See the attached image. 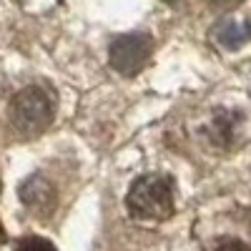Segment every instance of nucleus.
<instances>
[{
    "instance_id": "6e6552de",
    "label": "nucleus",
    "mask_w": 251,
    "mask_h": 251,
    "mask_svg": "<svg viewBox=\"0 0 251 251\" xmlns=\"http://www.w3.org/2000/svg\"><path fill=\"white\" fill-rule=\"evenodd\" d=\"M216 251H249V249H246L241 241H224Z\"/></svg>"
},
{
    "instance_id": "1a4fd4ad",
    "label": "nucleus",
    "mask_w": 251,
    "mask_h": 251,
    "mask_svg": "<svg viewBox=\"0 0 251 251\" xmlns=\"http://www.w3.org/2000/svg\"><path fill=\"white\" fill-rule=\"evenodd\" d=\"M163 3H178V0H163Z\"/></svg>"
},
{
    "instance_id": "39448f33",
    "label": "nucleus",
    "mask_w": 251,
    "mask_h": 251,
    "mask_svg": "<svg viewBox=\"0 0 251 251\" xmlns=\"http://www.w3.org/2000/svg\"><path fill=\"white\" fill-rule=\"evenodd\" d=\"M214 38L219 40V43H221L224 48L234 50V48L244 46L246 40L251 38V28H249V25L236 23V20H224V23H219V25H216Z\"/></svg>"
},
{
    "instance_id": "f257e3e1",
    "label": "nucleus",
    "mask_w": 251,
    "mask_h": 251,
    "mask_svg": "<svg viewBox=\"0 0 251 251\" xmlns=\"http://www.w3.org/2000/svg\"><path fill=\"white\" fill-rule=\"evenodd\" d=\"M53 116H55V96L38 83L18 91L10 103V123L25 138L40 136L53 123Z\"/></svg>"
},
{
    "instance_id": "0eeeda50",
    "label": "nucleus",
    "mask_w": 251,
    "mask_h": 251,
    "mask_svg": "<svg viewBox=\"0 0 251 251\" xmlns=\"http://www.w3.org/2000/svg\"><path fill=\"white\" fill-rule=\"evenodd\" d=\"M214 8H219V10H231V8H236L241 0H208Z\"/></svg>"
},
{
    "instance_id": "f03ea898",
    "label": "nucleus",
    "mask_w": 251,
    "mask_h": 251,
    "mask_svg": "<svg viewBox=\"0 0 251 251\" xmlns=\"http://www.w3.org/2000/svg\"><path fill=\"white\" fill-rule=\"evenodd\" d=\"M126 206L133 219L141 221H163L174 214V188L171 181L158 174H149L133 181Z\"/></svg>"
},
{
    "instance_id": "20e7f679",
    "label": "nucleus",
    "mask_w": 251,
    "mask_h": 251,
    "mask_svg": "<svg viewBox=\"0 0 251 251\" xmlns=\"http://www.w3.org/2000/svg\"><path fill=\"white\" fill-rule=\"evenodd\" d=\"M20 201L35 214H48L55 206V188L46 176L33 174L20 186Z\"/></svg>"
},
{
    "instance_id": "423d86ee",
    "label": "nucleus",
    "mask_w": 251,
    "mask_h": 251,
    "mask_svg": "<svg viewBox=\"0 0 251 251\" xmlns=\"http://www.w3.org/2000/svg\"><path fill=\"white\" fill-rule=\"evenodd\" d=\"M18 251H58L48 239H40V236H28V239H23L20 241V246H18Z\"/></svg>"
},
{
    "instance_id": "7ed1b4c3",
    "label": "nucleus",
    "mask_w": 251,
    "mask_h": 251,
    "mask_svg": "<svg viewBox=\"0 0 251 251\" xmlns=\"http://www.w3.org/2000/svg\"><path fill=\"white\" fill-rule=\"evenodd\" d=\"M151 50H153V43L146 33H128V35L116 38L111 43L108 58H111L113 71L131 78L143 71V66L151 58Z\"/></svg>"
}]
</instances>
